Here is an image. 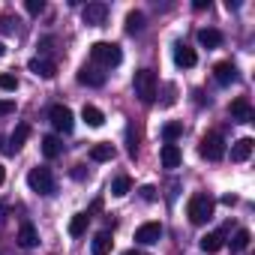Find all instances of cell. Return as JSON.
<instances>
[{
	"instance_id": "obj_1",
	"label": "cell",
	"mask_w": 255,
	"mask_h": 255,
	"mask_svg": "<svg viewBox=\"0 0 255 255\" xmlns=\"http://www.w3.org/2000/svg\"><path fill=\"white\" fill-rule=\"evenodd\" d=\"M213 198L207 195V192H195L192 198H189V204H186V216H189V222L192 225H204L207 219H213Z\"/></svg>"
},
{
	"instance_id": "obj_2",
	"label": "cell",
	"mask_w": 255,
	"mask_h": 255,
	"mask_svg": "<svg viewBox=\"0 0 255 255\" xmlns=\"http://www.w3.org/2000/svg\"><path fill=\"white\" fill-rule=\"evenodd\" d=\"M90 57H93V63H99V69L102 66H117L120 60H123V51H120V45L117 42H93L90 45Z\"/></svg>"
},
{
	"instance_id": "obj_3",
	"label": "cell",
	"mask_w": 255,
	"mask_h": 255,
	"mask_svg": "<svg viewBox=\"0 0 255 255\" xmlns=\"http://www.w3.org/2000/svg\"><path fill=\"white\" fill-rule=\"evenodd\" d=\"M156 72L153 69H138L135 72V78H132V90H135V96L141 99V102H153L156 99Z\"/></svg>"
},
{
	"instance_id": "obj_4",
	"label": "cell",
	"mask_w": 255,
	"mask_h": 255,
	"mask_svg": "<svg viewBox=\"0 0 255 255\" xmlns=\"http://www.w3.org/2000/svg\"><path fill=\"white\" fill-rule=\"evenodd\" d=\"M27 186H30V192H36V195H51V192L57 189L54 174H51V168H45V165L30 168V174H27Z\"/></svg>"
},
{
	"instance_id": "obj_5",
	"label": "cell",
	"mask_w": 255,
	"mask_h": 255,
	"mask_svg": "<svg viewBox=\"0 0 255 255\" xmlns=\"http://www.w3.org/2000/svg\"><path fill=\"white\" fill-rule=\"evenodd\" d=\"M48 120H51V126L57 132H72V126H75V117H72V111L66 108V105H51L48 108Z\"/></svg>"
},
{
	"instance_id": "obj_6",
	"label": "cell",
	"mask_w": 255,
	"mask_h": 255,
	"mask_svg": "<svg viewBox=\"0 0 255 255\" xmlns=\"http://www.w3.org/2000/svg\"><path fill=\"white\" fill-rule=\"evenodd\" d=\"M201 156L204 159H210V162H216V159H222L225 156V141H222V135L219 132H207L204 138H201Z\"/></svg>"
},
{
	"instance_id": "obj_7",
	"label": "cell",
	"mask_w": 255,
	"mask_h": 255,
	"mask_svg": "<svg viewBox=\"0 0 255 255\" xmlns=\"http://www.w3.org/2000/svg\"><path fill=\"white\" fill-rule=\"evenodd\" d=\"M162 240V225L159 222H144L138 231H135V243H141V246H153V243H159Z\"/></svg>"
},
{
	"instance_id": "obj_8",
	"label": "cell",
	"mask_w": 255,
	"mask_h": 255,
	"mask_svg": "<svg viewBox=\"0 0 255 255\" xmlns=\"http://www.w3.org/2000/svg\"><path fill=\"white\" fill-rule=\"evenodd\" d=\"M27 69L36 75V78H54V72H57V66H54V60H48V57H33L30 63H27Z\"/></svg>"
},
{
	"instance_id": "obj_9",
	"label": "cell",
	"mask_w": 255,
	"mask_h": 255,
	"mask_svg": "<svg viewBox=\"0 0 255 255\" xmlns=\"http://www.w3.org/2000/svg\"><path fill=\"white\" fill-rule=\"evenodd\" d=\"M78 84L102 87V84H105V72H102L99 66H81V69H78Z\"/></svg>"
},
{
	"instance_id": "obj_10",
	"label": "cell",
	"mask_w": 255,
	"mask_h": 255,
	"mask_svg": "<svg viewBox=\"0 0 255 255\" xmlns=\"http://www.w3.org/2000/svg\"><path fill=\"white\" fill-rule=\"evenodd\" d=\"M105 18H108V6H105V3H87V6H84V24L99 27Z\"/></svg>"
},
{
	"instance_id": "obj_11",
	"label": "cell",
	"mask_w": 255,
	"mask_h": 255,
	"mask_svg": "<svg viewBox=\"0 0 255 255\" xmlns=\"http://www.w3.org/2000/svg\"><path fill=\"white\" fill-rule=\"evenodd\" d=\"M231 117L240 120V123H249V120L255 117V111H252V105H249L246 96H237V99L231 102Z\"/></svg>"
},
{
	"instance_id": "obj_12",
	"label": "cell",
	"mask_w": 255,
	"mask_h": 255,
	"mask_svg": "<svg viewBox=\"0 0 255 255\" xmlns=\"http://www.w3.org/2000/svg\"><path fill=\"white\" fill-rule=\"evenodd\" d=\"M252 150H255V141H252V138L234 141V144H231V162H246V159L252 156Z\"/></svg>"
},
{
	"instance_id": "obj_13",
	"label": "cell",
	"mask_w": 255,
	"mask_h": 255,
	"mask_svg": "<svg viewBox=\"0 0 255 255\" xmlns=\"http://www.w3.org/2000/svg\"><path fill=\"white\" fill-rule=\"evenodd\" d=\"M174 63H177L180 69H192V66L198 63V57H195V51H192L189 45H174Z\"/></svg>"
},
{
	"instance_id": "obj_14",
	"label": "cell",
	"mask_w": 255,
	"mask_h": 255,
	"mask_svg": "<svg viewBox=\"0 0 255 255\" xmlns=\"http://www.w3.org/2000/svg\"><path fill=\"white\" fill-rule=\"evenodd\" d=\"M213 78L225 87V84H231V81H237V69H234V63H228V60H222V63H216L213 66Z\"/></svg>"
},
{
	"instance_id": "obj_15",
	"label": "cell",
	"mask_w": 255,
	"mask_h": 255,
	"mask_svg": "<svg viewBox=\"0 0 255 255\" xmlns=\"http://www.w3.org/2000/svg\"><path fill=\"white\" fill-rule=\"evenodd\" d=\"M198 42H201L204 48H219V45H222V33H219L216 27H201V30H198Z\"/></svg>"
},
{
	"instance_id": "obj_16",
	"label": "cell",
	"mask_w": 255,
	"mask_h": 255,
	"mask_svg": "<svg viewBox=\"0 0 255 255\" xmlns=\"http://www.w3.org/2000/svg\"><path fill=\"white\" fill-rule=\"evenodd\" d=\"M114 156H117L114 144H105V141H102V144H93V147H90V159H93V162H111Z\"/></svg>"
},
{
	"instance_id": "obj_17",
	"label": "cell",
	"mask_w": 255,
	"mask_h": 255,
	"mask_svg": "<svg viewBox=\"0 0 255 255\" xmlns=\"http://www.w3.org/2000/svg\"><path fill=\"white\" fill-rule=\"evenodd\" d=\"M159 156H162V165H165V168H177V165L183 162V153H180L177 144H165Z\"/></svg>"
},
{
	"instance_id": "obj_18",
	"label": "cell",
	"mask_w": 255,
	"mask_h": 255,
	"mask_svg": "<svg viewBox=\"0 0 255 255\" xmlns=\"http://www.w3.org/2000/svg\"><path fill=\"white\" fill-rule=\"evenodd\" d=\"M198 246H201V252L213 255V252H219V249L225 246V240H222V234H219V231H213V234H204V237L198 240Z\"/></svg>"
},
{
	"instance_id": "obj_19",
	"label": "cell",
	"mask_w": 255,
	"mask_h": 255,
	"mask_svg": "<svg viewBox=\"0 0 255 255\" xmlns=\"http://www.w3.org/2000/svg\"><path fill=\"white\" fill-rule=\"evenodd\" d=\"M18 243H21L24 249H33V246L39 243V234H36V228H33L30 222H24V225L18 228Z\"/></svg>"
},
{
	"instance_id": "obj_20",
	"label": "cell",
	"mask_w": 255,
	"mask_h": 255,
	"mask_svg": "<svg viewBox=\"0 0 255 255\" xmlns=\"http://www.w3.org/2000/svg\"><path fill=\"white\" fill-rule=\"evenodd\" d=\"M81 117H84L87 126H93V129H99V126L105 123V114H102L96 105H84V108H81Z\"/></svg>"
},
{
	"instance_id": "obj_21",
	"label": "cell",
	"mask_w": 255,
	"mask_h": 255,
	"mask_svg": "<svg viewBox=\"0 0 255 255\" xmlns=\"http://www.w3.org/2000/svg\"><path fill=\"white\" fill-rule=\"evenodd\" d=\"M27 138H30V123H18V126H15V132H12V138H9L12 153H15V150H21Z\"/></svg>"
},
{
	"instance_id": "obj_22",
	"label": "cell",
	"mask_w": 255,
	"mask_h": 255,
	"mask_svg": "<svg viewBox=\"0 0 255 255\" xmlns=\"http://www.w3.org/2000/svg\"><path fill=\"white\" fill-rule=\"evenodd\" d=\"M42 153H45L48 159L60 156V153H63V144H60V138H57V135H45V138H42Z\"/></svg>"
},
{
	"instance_id": "obj_23",
	"label": "cell",
	"mask_w": 255,
	"mask_h": 255,
	"mask_svg": "<svg viewBox=\"0 0 255 255\" xmlns=\"http://www.w3.org/2000/svg\"><path fill=\"white\" fill-rule=\"evenodd\" d=\"M87 222H90L87 213H75V216L69 219V237H81V234L87 231Z\"/></svg>"
},
{
	"instance_id": "obj_24",
	"label": "cell",
	"mask_w": 255,
	"mask_h": 255,
	"mask_svg": "<svg viewBox=\"0 0 255 255\" xmlns=\"http://www.w3.org/2000/svg\"><path fill=\"white\" fill-rule=\"evenodd\" d=\"M249 240H252V234H249V228H237L228 246H231V252H243V249L249 246Z\"/></svg>"
},
{
	"instance_id": "obj_25",
	"label": "cell",
	"mask_w": 255,
	"mask_h": 255,
	"mask_svg": "<svg viewBox=\"0 0 255 255\" xmlns=\"http://www.w3.org/2000/svg\"><path fill=\"white\" fill-rule=\"evenodd\" d=\"M111 252V234L108 231H99L93 237V255H108Z\"/></svg>"
},
{
	"instance_id": "obj_26",
	"label": "cell",
	"mask_w": 255,
	"mask_h": 255,
	"mask_svg": "<svg viewBox=\"0 0 255 255\" xmlns=\"http://www.w3.org/2000/svg\"><path fill=\"white\" fill-rule=\"evenodd\" d=\"M132 189V180L129 177H126V174H120V177H114V183H111V195L114 198H123L126 192H129Z\"/></svg>"
},
{
	"instance_id": "obj_27",
	"label": "cell",
	"mask_w": 255,
	"mask_h": 255,
	"mask_svg": "<svg viewBox=\"0 0 255 255\" xmlns=\"http://www.w3.org/2000/svg\"><path fill=\"white\" fill-rule=\"evenodd\" d=\"M180 135H183V123H165V126H162V138H165V144H174Z\"/></svg>"
},
{
	"instance_id": "obj_28",
	"label": "cell",
	"mask_w": 255,
	"mask_h": 255,
	"mask_svg": "<svg viewBox=\"0 0 255 255\" xmlns=\"http://www.w3.org/2000/svg\"><path fill=\"white\" fill-rule=\"evenodd\" d=\"M144 30V15L141 12H129L126 15V33H141Z\"/></svg>"
},
{
	"instance_id": "obj_29",
	"label": "cell",
	"mask_w": 255,
	"mask_h": 255,
	"mask_svg": "<svg viewBox=\"0 0 255 255\" xmlns=\"http://www.w3.org/2000/svg\"><path fill=\"white\" fill-rule=\"evenodd\" d=\"M0 90H18V78L12 75V72H0Z\"/></svg>"
},
{
	"instance_id": "obj_30",
	"label": "cell",
	"mask_w": 255,
	"mask_h": 255,
	"mask_svg": "<svg viewBox=\"0 0 255 255\" xmlns=\"http://www.w3.org/2000/svg\"><path fill=\"white\" fill-rule=\"evenodd\" d=\"M18 30V18L12 15H0V33H15Z\"/></svg>"
},
{
	"instance_id": "obj_31",
	"label": "cell",
	"mask_w": 255,
	"mask_h": 255,
	"mask_svg": "<svg viewBox=\"0 0 255 255\" xmlns=\"http://www.w3.org/2000/svg\"><path fill=\"white\" fill-rule=\"evenodd\" d=\"M24 9H27L30 15H39V12L45 9V3H42V0H27V3H24Z\"/></svg>"
},
{
	"instance_id": "obj_32",
	"label": "cell",
	"mask_w": 255,
	"mask_h": 255,
	"mask_svg": "<svg viewBox=\"0 0 255 255\" xmlns=\"http://www.w3.org/2000/svg\"><path fill=\"white\" fill-rule=\"evenodd\" d=\"M15 111V102L12 99H0V117H6V114H12Z\"/></svg>"
},
{
	"instance_id": "obj_33",
	"label": "cell",
	"mask_w": 255,
	"mask_h": 255,
	"mask_svg": "<svg viewBox=\"0 0 255 255\" xmlns=\"http://www.w3.org/2000/svg\"><path fill=\"white\" fill-rule=\"evenodd\" d=\"M138 195H141L144 201H156V189H153V186H141V189H138Z\"/></svg>"
},
{
	"instance_id": "obj_34",
	"label": "cell",
	"mask_w": 255,
	"mask_h": 255,
	"mask_svg": "<svg viewBox=\"0 0 255 255\" xmlns=\"http://www.w3.org/2000/svg\"><path fill=\"white\" fill-rule=\"evenodd\" d=\"M72 177H75V180H84V177H87V168H84V165H75V168H72Z\"/></svg>"
},
{
	"instance_id": "obj_35",
	"label": "cell",
	"mask_w": 255,
	"mask_h": 255,
	"mask_svg": "<svg viewBox=\"0 0 255 255\" xmlns=\"http://www.w3.org/2000/svg\"><path fill=\"white\" fill-rule=\"evenodd\" d=\"M0 153H12V144H9V138H3V135H0Z\"/></svg>"
},
{
	"instance_id": "obj_36",
	"label": "cell",
	"mask_w": 255,
	"mask_h": 255,
	"mask_svg": "<svg viewBox=\"0 0 255 255\" xmlns=\"http://www.w3.org/2000/svg\"><path fill=\"white\" fill-rule=\"evenodd\" d=\"M198 12H204V9H210V0H195V3H192Z\"/></svg>"
},
{
	"instance_id": "obj_37",
	"label": "cell",
	"mask_w": 255,
	"mask_h": 255,
	"mask_svg": "<svg viewBox=\"0 0 255 255\" xmlns=\"http://www.w3.org/2000/svg\"><path fill=\"white\" fill-rule=\"evenodd\" d=\"M222 204H228V207H234V204H237V195H222Z\"/></svg>"
},
{
	"instance_id": "obj_38",
	"label": "cell",
	"mask_w": 255,
	"mask_h": 255,
	"mask_svg": "<svg viewBox=\"0 0 255 255\" xmlns=\"http://www.w3.org/2000/svg\"><path fill=\"white\" fill-rule=\"evenodd\" d=\"M123 255H144V252H138V249H126Z\"/></svg>"
},
{
	"instance_id": "obj_39",
	"label": "cell",
	"mask_w": 255,
	"mask_h": 255,
	"mask_svg": "<svg viewBox=\"0 0 255 255\" xmlns=\"http://www.w3.org/2000/svg\"><path fill=\"white\" fill-rule=\"evenodd\" d=\"M3 177H6V171H3V165H0V183H3Z\"/></svg>"
},
{
	"instance_id": "obj_40",
	"label": "cell",
	"mask_w": 255,
	"mask_h": 255,
	"mask_svg": "<svg viewBox=\"0 0 255 255\" xmlns=\"http://www.w3.org/2000/svg\"><path fill=\"white\" fill-rule=\"evenodd\" d=\"M3 54H6V45H3V42H0V57H3Z\"/></svg>"
}]
</instances>
